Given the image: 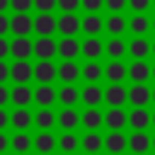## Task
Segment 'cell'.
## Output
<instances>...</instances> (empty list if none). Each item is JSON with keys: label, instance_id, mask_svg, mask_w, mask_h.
<instances>
[{"label": "cell", "instance_id": "obj_20", "mask_svg": "<svg viewBox=\"0 0 155 155\" xmlns=\"http://www.w3.org/2000/svg\"><path fill=\"white\" fill-rule=\"evenodd\" d=\"M82 53H85L87 58H97V56L102 53V44H99V39H87L85 46H82Z\"/></svg>", "mask_w": 155, "mask_h": 155}, {"label": "cell", "instance_id": "obj_24", "mask_svg": "<svg viewBox=\"0 0 155 155\" xmlns=\"http://www.w3.org/2000/svg\"><path fill=\"white\" fill-rule=\"evenodd\" d=\"M82 29H85L87 34H99V29H102V19L94 17V15H90V17L82 19Z\"/></svg>", "mask_w": 155, "mask_h": 155}, {"label": "cell", "instance_id": "obj_26", "mask_svg": "<svg viewBox=\"0 0 155 155\" xmlns=\"http://www.w3.org/2000/svg\"><path fill=\"white\" fill-rule=\"evenodd\" d=\"M148 27H150V22H148L143 15H138V17H133V19H131V29H133V34H138V36H140V34H145V31H148Z\"/></svg>", "mask_w": 155, "mask_h": 155}, {"label": "cell", "instance_id": "obj_51", "mask_svg": "<svg viewBox=\"0 0 155 155\" xmlns=\"http://www.w3.org/2000/svg\"><path fill=\"white\" fill-rule=\"evenodd\" d=\"M153 75H155V68H153Z\"/></svg>", "mask_w": 155, "mask_h": 155}, {"label": "cell", "instance_id": "obj_8", "mask_svg": "<svg viewBox=\"0 0 155 155\" xmlns=\"http://www.w3.org/2000/svg\"><path fill=\"white\" fill-rule=\"evenodd\" d=\"M56 51H58V46H56L53 39H48V36H44V39H39V41L34 44V53H36L39 58H51Z\"/></svg>", "mask_w": 155, "mask_h": 155}, {"label": "cell", "instance_id": "obj_34", "mask_svg": "<svg viewBox=\"0 0 155 155\" xmlns=\"http://www.w3.org/2000/svg\"><path fill=\"white\" fill-rule=\"evenodd\" d=\"M82 75H85L87 80H99L102 70H99V65H97V63H87V65H85V70H82Z\"/></svg>", "mask_w": 155, "mask_h": 155}, {"label": "cell", "instance_id": "obj_3", "mask_svg": "<svg viewBox=\"0 0 155 155\" xmlns=\"http://www.w3.org/2000/svg\"><path fill=\"white\" fill-rule=\"evenodd\" d=\"M34 78H36L39 82H51V80L56 78V68H53V63H51L48 58H41V61L36 63V68H34Z\"/></svg>", "mask_w": 155, "mask_h": 155}, {"label": "cell", "instance_id": "obj_36", "mask_svg": "<svg viewBox=\"0 0 155 155\" xmlns=\"http://www.w3.org/2000/svg\"><path fill=\"white\" fill-rule=\"evenodd\" d=\"M58 145H61L63 150H75V148H78V138H75V136H63Z\"/></svg>", "mask_w": 155, "mask_h": 155}, {"label": "cell", "instance_id": "obj_38", "mask_svg": "<svg viewBox=\"0 0 155 155\" xmlns=\"http://www.w3.org/2000/svg\"><path fill=\"white\" fill-rule=\"evenodd\" d=\"M31 5H34V0H12V7H15L17 12H27Z\"/></svg>", "mask_w": 155, "mask_h": 155}, {"label": "cell", "instance_id": "obj_2", "mask_svg": "<svg viewBox=\"0 0 155 155\" xmlns=\"http://www.w3.org/2000/svg\"><path fill=\"white\" fill-rule=\"evenodd\" d=\"M31 75H34V68L27 63V58H17V63L10 68V78L15 82H27Z\"/></svg>", "mask_w": 155, "mask_h": 155}, {"label": "cell", "instance_id": "obj_23", "mask_svg": "<svg viewBox=\"0 0 155 155\" xmlns=\"http://www.w3.org/2000/svg\"><path fill=\"white\" fill-rule=\"evenodd\" d=\"M58 124H61L63 128H73V126H78V114H75L73 109H65V111L58 114Z\"/></svg>", "mask_w": 155, "mask_h": 155}, {"label": "cell", "instance_id": "obj_17", "mask_svg": "<svg viewBox=\"0 0 155 155\" xmlns=\"http://www.w3.org/2000/svg\"><path fill=\"white\" fill-rule=\"evenodd\" d=\"M131 150H136V153H143V150H148L150 148V138L143 133V131H136L133 136H131Z\"/></svg>", "mask_w": 155, "mask_h": 155}, {"label": "cell", "instance_id": "obj_55", "mask_svg": "<svg viewBox=\"0 0 155 155\" xmlns=\"http://www.w3.org/2000/svg\"><path fill=\"white\" fill-rule=\"evenodd\" d=\"M153 51H155V46H153Z\"/></svg>", "mask_w": 155, "mask_h": 155}, {"label": "cell", "instance_id": "obj_33", "mask_svg": "<svg viewBox=\"0 0 155 155\" xmlns=\"http://www.w3.org/2000/svg\"><path fill=\"white\" fill-rule=\"evenodd\" d=\"M82 145H85L87 150H99V148H102V140H99L97 133H87L85 140H82Z\"/></svg>", "mask_w": 155, "mask_h": 155}, {"label": "cell", "instance_id": "obj_28", "mask_svg": "<svg viewBox=\"0 0 155 155\" xmlns=\"http://www.w3.org/2000/svg\"><path fill=\"white\" fill-rule=\"evenodd\" d=\"M82 124H85L87 128H97V126L102 124V114H99V111H94V109H90V111H85Z\"/></svg>", "mask_w": 155, "mask_h": 155}, {"label": "cell", "instance_id": "obj_19", "mask_svg": "<svg viewBox=\"0 0 155 155\" xmlns=\"http://www.w3.org/2000/svg\"><path fill=\"white\" fill-rule=\"evenodd\" d=\"M82 99H85V104H90V107L99 104V102H102V92H99V87H94V85L85 87V90H82Z\"/></svg>", "mask_w": 155, "mask_h": 155}, {"label": "cell", "instance_id": "obj_4", "mask_svg": "<svg viewBox=\"0 0 155 155\" xmlns=\"http://www.w3.org/2000/svg\"><path fill=\"white\" fill-rule=\"evenodd\" d=\"M58 27V22L48 15V12H44V15H39L36 19H34V29H36V34H41V36H48V34H53V29Z\"/></svg>", "mask_w": 155, "mask_h": 155}, {"label": "cell", "instance_id": "obj_21", "mask_svg": "<svg viewBox=\"0 0 155 155\" xmlns=\"http://www.w3.org/2000/svg\"><path fill=\"white\" fill-rule=\"evenodd\" d=\"M148 51H150V46H148L145 39H133V44H131V53H133V58H145Z\"/></svg>", "mask_w": 155, "mask_h": 155}, {"label": "cell", "instance_id": "obj_49", "mask_svg": "<svg viewBox=\"0 0 155 155\" xmlns=\"http://www.w3.org/2000/svg\"><path fill=\"white\" fill-rule=\"evenodd\" d=\"M7 5H12V0H0V12H2Z\"/></svg>", "mask_w": 155, "mask_h": 155}, {"label": "cell", "instance_id": "obj_16", "mask_svg": "<svg viewBox=\"0 0 155 155\" xmlns=\"http://www.w3.org/2000/svg\"><path fill=\"white\" fill-rule=\"evenodd\" d=\"M34 97H36V102H39L41 107H48V104L56 99V92H53V87H48V85L44 82V85H41V87L34 92Z\"/></svg>", "mask_w": 155, "mask_h": 155}, {"label": "cell", "instance_id": "obj_27", "mask_svg": "<svg viewBox=\"0 0 155 155\" xmlns=\"http://www.w3.org/2000/svg\"><path fill=\"white\" fill-rule=\"evenodd\" d=\"M124 51H126V46H124V41H121V39H111V41H109V46H107V53H109L111 58H121V56H124Z\"/></svg>", "mask_w": 155, "mask_h": 155}, {"label": "cell", "instance_id": "obj_22", "mask_svg": "<svg viewBox=\"0 0 155 155\" xmlns=\"http://www.w3.org/2000/svg\"><path fill=\"white\" fill-rule=\"evenodd\" d=\"M12 124L17 126V128H27L29 124H31V114L29 111H24V109H19L17 107V111L12 114Z\"/></svg>", "mask_w": 155, "mask_h": 155}, {"label": "cell", "instance_id": "obj_32", "mask_svg": "<svg viewBox=\"0 0 155 155\" xmlns=\"http://www.w3.org/2000/svg\"><path fill=\"white\" fill-rule=\"evenodd\" d=\"M53 121H56V119H53V114H51L48 109H44V111H39V114H36V124H39L41 128H48V126H53Z\"/></svg>", "mask_w": 155, "mask_h": 155}, {"label": "cell", "instance_id": "obj_13", "mask_svg": "<svg viewBox=\"0 0 155 155\" xmlns=\"http://www.w3.org/2000/svg\"><path fill=\"white\" fill-rule=\"evenodd\" d=\"M78 51H80V46H78V41L75 39H63L61 44H58V53L63 56V58H75L78 56Z\"/></svg>", "mask_w": 155, "mask_h": 155}, {"label": "cell", "instance_id": "obj_42", "mask_svg": "<svg viewBox=\"0 0 155 155\" xmlns=\"http://www.w3.org/2000/svg\"><path fill=\"white\" fill-rule=\"evenodd\" d=\"M126 5V0H107V7L109 10H121Z\"/></svg>", "mask_w": 155, "mask_h": 155}, {"label": "cell", "instance_id": "obj_10", "mask_svg": "<svg viewBox=\"0 0 155 155\" xmlns=\"http://www.w3.org/2000/svg\"><path fill=\"white\" fill-rule=\"evenodd\" d=\"M12 102L17 107H24L31 102V90L27 87V82H17V87L12 90Z\"/></svg>", "mask_w": 155, "mask_h": 155}, {"label": "cell", "instance_id": "obj_14", "mask_svg": "<svg viewBox=\"0 0 155 155\" xmlns=\"http://www.w3.org/2000/svg\"><path fill=\"white\" fill-rule=\"evenodd\" d=\"M128 121H131V126H133L136 131H143V128L150 124V116H148V111H145V109H140V107H138V109H133V114H131V119H128Z\"/></svg>", "mask_w": 155, "mask_h": 155}, {"label": "cell", "instance_id": "obj_37", "mask_svg": "<svg viewBox=\"0 0 155 155\" xmlns=\"http://www.w3.org/2000/svg\"><path fill=\"white\" fill-rule=\"evenodd\" d=\"M34 5H36L41 12H48V10H53V7L58 5V0H34Z\"/></svg>", "mask_w": 155, "mask_h": 155}, {"label": "cell", "instance_id": "obj_47", "mask_svg": "<svg viewBox=\"0 0 155 155\" xmlns=\"http://www.w3.org/2000/svg\"><path fill=\"white\" fill-rule=\"evenodd\" d=\"M5 124H7V114H5V111H2V107H0V128H2Z\"/></svg>", "mask_w": 155, "mask_h": 155}, {"label": "cell", "instance_id": "obj_44", "mask_svg": "<svg viewBox=\"0 0 155 155\" xmlns=\"http://www.w3.org/2000/svg\"><path fill=\"white\" fill-rule=\"evenodd\" d=\"M7 51H12V46H7V41L0 36V58H5V56H7Z\"/></svg>", "mask_w": 155, "mask_h": 155}, {"label": "cell", "instance_id": "obj_53", "mask_svg": "<svg viewBox=\"0 0 155 155\" xmlns=\"http://www.w3.org/2000/svg\"><path fill=\"white\" fill-rule=\"evenodd\" d=\"M153 145H155V140H153Z\"/></svg>", "mask_w": 155, "mask_h": 155}, {"label": "cell", "instance_id": "obj_29", "mask_svg": "<svg viewBox=\"0 0 155 155\" xmlns=\"http://www.w3.org/2000/svg\"><path fill=\"white\" fill-rule=\"evenodd\" d=\"M107 148H109V150H124V148H126V138L114 131V133L107 138Z\"/></svg>", "mask_w": 155, "mask_h": 155}, {"label": "cell", "instance_id": "obj_35", "mask_svg": "<svg viewBox=\"0 0 155 155\" xmlns=\"http://www.w3.org/2000/svg\"><path fill=\"white\" fill-rule=\"evenodd\" d=\"M12 145H15L17 150H27V148H29V136L17 133V136H15V140H12Z\"/></svg>", "mask_w": 155, "mask_h": 155}, {"label": "cell", "instance_id": "obj_40", "mask_svg": "<svg viewBox=\"0 0 155 155\" xmlns=\"http://www.w3.org/2000/svg\"><path fill=\"white\" fill-rule=\"evenodd\" d=\"M148 5H150V0H131V7H133V10H138V12H143Z\"/></svg>", "mask_w": 155, "mask_h": 155}, {"label": "cell", "instance_id": "obj_1", "mask_svg": "<svg viewBox=\"0 0 155 155\" xmlns=\"http://www.w3.org/2000/svg\"><path fill=\"white\" fill-rule=\"evenodd\" d=\"M10 29H12L17 36H27V34L34 29V22H31V17H27V12H17V15L10 19Z\"/></svg>", "mask_w": 155, "mask_h": 155}, {"label": "cell", "instance_id": "obj_11", "mask_svg": "<svg viewBox=\"0 0 155 155\" xmlns=\"http://www.w3.org/2000/svg\"><path fill=\"white\" fill-rule=\"evenodd\" d=\"M150 73H153V70H150L140 58H138V61H133V65H131V70H128V75L133 78V82H145Z\"/></svg>", "mask_w": 155, "mask_h": 155}, {"label": "cell", "instance_id": "obj_12", "mask_svg": "<svg viewBox=\"0 0 155 155\" xmlns=\"http://www.w3.org/2000/svg\"><path fill=\"white\" fill-rule=\"evenodd\" d=\"M104 121H107V126H109L111 131H119V128H121L128 119H126V114H124L119 107H111V111L107 114V119H104Z\"/></svg>", "mask_w": 155, "mask_h": 155}, {"label": "cell", "instance_id": "obj_30", "mask_svg": "<svg viewBox=\"0 0 155 155\" xmlns=\"http://www.w3.org/2000/svg\"><path fill=\"white\" fill-rule=\"evenodd\" d=\"M58 99L70 107L73 102H78V90H75V87H63V90L58 92Z\"/></svg>", "mask_w": 155, "mask_h": 155}, {"label": "cell", "instance_id": "obj_41", "mask_svg": "<svg viewBox=\"0 0 155 155\" xmlns=\"http://www.w3.org/2000/svg\"><path fill=\"white\" fill-rule=\"evenodd\" d=\"M82 5H85L90 12H94V10H99V7H102V0H82Z\"/></svg>", "mask_w": 155, "mask_h": 155}, {"label": "cell", "instance_id": "obj_50", "mask_svg": "<svg viewBox=\"0 0 155 155\" xmlns=\"http://www.w3.org/2000/svg\"><path fill=\"white\" fill-rule=\"evenodd\" d=\"M153 124H155V116H153Z\"/></svg>", "mask_w": 155, "mask_h": 155}, {"label": "cell", "instance_id": "obj_45", "mask_svg": "<svg viewBox=\"0 0 155 155\" xmlns=\"http://www.w3.org/2000/svg\"><path fill=\"white\" fill-rule=\"evenodd\" d=\"M7 29H10V19H7V17H2V12H0V36H2Z\"/></svg>", "mask_w": 155, "mask_h": 155}, {"label": "cell", "instance_id": "obj_5", "mask_svg": "<svg viewBox=\"0 0 155 155\" xmlns=\"http://www.w3.org/2000/svg\"><path fill=\"white\" fill-rule=\"evenodd\" d=\"M104 99H107L111 107H121V104L128 99V92H126V90H124L119 82H114V85H111V87L104 92Z\"/></svg>", "mask_w": 155, "mask_h": 155}, {"label": "cell", "instance_id": "obj_43", "mask_svg": "<svg viewBox=\"0 0 155 155\" xmlns=\"http://www.w3.org/2000/svg\"><path fill=\"white\" fill-rule=\"evenodd\" d=\"M7 78H10V68H7V65L2 63V58H0V82H5Z\"/></svg>", "mask_w": 155, "mask_h": 155}, {"label": "cell", "instance_id": "obj_6", "mask_svg": "<svg viewBox=\"0 0 155 155\" xmlns=\"http://www.w3.org/2000/svg\"><path fill=\"white\" fill-rule=\"evenodd\" d=\"M153 94H150V90L143 85V82H138V85H133V90L128 92V99L133 102V107H143V104H148V99H150Z\"/></svg>", "mask_w": 155, "mask_h": 155}, {"label": "cell", "instance_id": "obj_18", "mask_svg": "<svg viewBox=\"0 0 155 155\" xmlns=\"http://www.w3.org/2000/svg\"><path fill=\"white\" fill-rule=\"evenodd\" d=\"M58 75H61V80L70 82V80H75V78H78V65H75L73 61H65V63L58 68Z\"/></svg>", "mask_w": 155, "mask_h": 155}, {"label": "cell", "instance_id": "obj_31", "mask_svg": "<svg viewBox=\"0 0 155 155\" xmlns=\"http://www.w3.org/2000/svg\"><path fill=\"white\" fill-rule=\"evenodd\" d=\"M107 29H109L111 34H121V31L126 29V22H124L121 17H116V15H114V17H109V22H107Z\"/></svg>", "mask_w": 155, "mask_h": 155}, {"label": "cell", "instance_id": "obj_9", "mask_svg": "<svg viewBox=\"0 0 155 155\" xmlns=\"http://www.w3.org/2000/svg\"><path fill=\"white\" fill-rule=\"evenodd\" d=\"M31 51H34V46L29 44V39L17 36V39L12 41V56H15V58H29Z\"/></svg>", "mask_w": 155, "mask_h": 155}, {"label": "cell", "instance_id": "obj_52", "mask_svg": "<svg viewBox=\"0 0 155 155\" xmlns=\"http://www.w3.org/2000/svg\"><path fill=\"white\" fill-rule=\"evenodd\" d=\"M153 99H155V92H153Z\"/></svg>", "mask_w": 155, "mask_h": 155}, {"label": "cell", "instance_id": "obj_39", "mask_svg": "<svg viewBox=\"0 0 155 155\" xmlns=\"http://www.w3.org/2000/svg\"><path fill=\"white\" fill-rule=\"evenodd\" d=\"M78 5H80V0H58V7L65 10V12H73Z\"/></svg>", "mask_w": 155, "mask_h": 155}, {"label": "cell", "instance_id": "obj_15", "mask_svg": "<svg viewBox=\"0 0 155 155\" xmlns=\"http://www.w3.org/2000/svg\"><path fill=\"white\" fill-rule=\"evenodd\" d=\"M104 75L111 80V82H121L124 78H126V68L119 63V61H114V63H109L107 65V70H104Z\"/></svg>", "mask_w": 155, "mask_h": 155}, {"label": "cell", "instance_id": "obj_46", "mask_svg": "<svg viewBox=\"0 0 155 155\" xmlns=\"http://www.w3.org/2000/svg\"><path fill=\"white\" fill-rule=\"evenodd\" d=\"M7 99H12V94H10V92H7L5 87H2V82H0V107H2V104H5Z\"/></svg>", "mask_w": 155, "mask_h": 155}, {"label": "cell", "instance_id": "obj_7", "mask_svg": "<svg viewBox=\"0 0 155 155\" xmlns=\"http://www.w3.org/2000/svg\"><path fill=\"white\" fill-rule=\"evenodd\" d=\"M78 27H80V22H78V17L70 15V12H65V15L58 19V31L65 34V36H73V34L78 31Z\"/></svg>", "mask_w": 155, "mask_h": 155}, {"label": "cell", "instance_id": "obj_25", "mask_svg": "<svg viewBox=\"0 0 155 155\" xmlns=\"http://www.w3.org/2000/svg\"><path fill=\"white\" fill-rule=\"evenodd\" d=\"M53 145H56V140H53V136H51V133H41V136H36V148H39L41 153L53 150Z\"/></svg>", "mask_w": 155, "mask_h": 155}, {"label": "cell", "instance_id": "obj_48", "mask_svg": "<svg viewBox=\"0 0 155 155\" xmlns=\"http://www.w3.org/2000/svg\"><path fill=\"white\" fill-rule=\"evenodd\" d=\"M5 148H7V140H5V136L0 133V150H5Z\"/></svg>", "mask_w": 155, "mask_h": 155}, {"label": "cell", "instance_id": "obj_54", "mask_svg": "<svg viewBox=\"0 0 155 155\" xmlns=\"http://www.w3.org/2000/svg\"><path fill=\"white\" fill-rule=\"evenodd\" d=\"M153 27H155V22H153Z\"/></svg>", "mask_w": 155, "mask_h": 155}]
</instances>
